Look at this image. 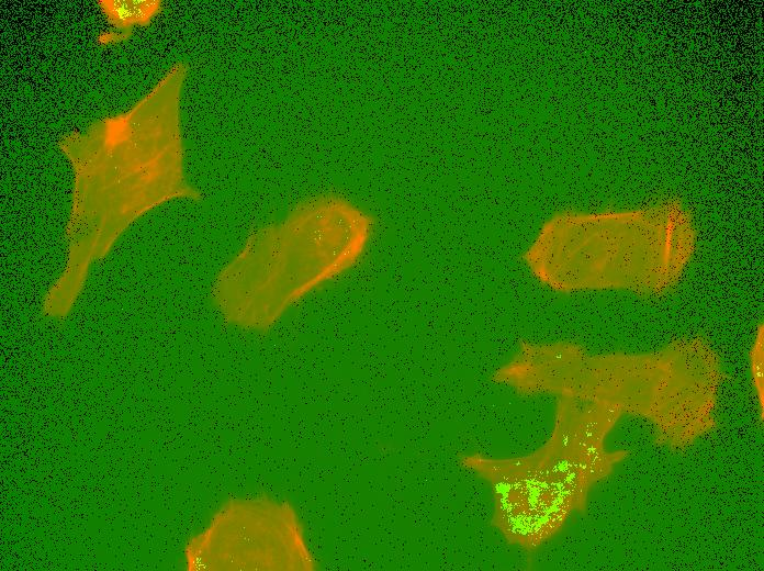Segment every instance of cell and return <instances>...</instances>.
<instances>
[{
    "label": "cell",
    "instance_id": "1",
    "mask_svg": "<svg viewBox=\"0 0 764 571\" xmlns=\"http://www.w3.org/2000/svg\"><path fill=\"white\" fill-rule=\"evenodd\" d=\"M188 64H172L128 110L58 142L75 170L71 243L109 244L147 210L175 198L199 199L183 175L181 93Z\"/></svg>",
    "mask_w": 764,
    "mask_h": 571
},
{
    "label": "cell",
    "instance_id": "2",
    "mask_svg": "<svg viewBox=\"0 0 764 571\" xmlns=\"http://www.w3.org/2000/svg\"><path fill=\"white\" fill-rule=\"evenodd\" d=\"M373 225L372 216L350 201L322 194L254 231L220 284L233 288L227 300L235 296L237 322L269 329L307 293L355 267Z\"/></svg>",
    "mask_w": 764,
    "mask_h": 571
},
{
    "label": "cell",
    "instance_id": "3",
    "mask_svg": "<svg viewBox=\"0 0 764 571\" xmlns=\"http://www.w3.org/2000/svg\"><path fill=\"white\" fill-rule=\"evenodd\" d=\"M99 8L106 18L109 24L121 33L115 35L103 33L98 37L102 45L121 43L131 37L133 26H148L162 11L161 0H99Z\"/></svg>",
    "mask_w": 764,
    "mask_h": 571
}]
</instances>
